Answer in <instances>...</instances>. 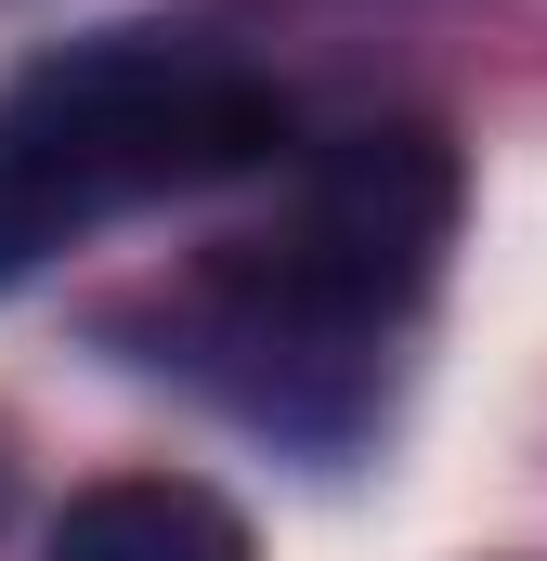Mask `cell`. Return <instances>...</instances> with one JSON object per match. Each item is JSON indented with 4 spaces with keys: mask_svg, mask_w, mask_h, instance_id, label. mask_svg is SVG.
I'll return each instance as SVG.
<instances>
[{
    "mask_svg": "<svg viewBox=\"0 0 547 561\" xmlns=\"http://www.w3.org/2000/svg\"><path fill=\"white\" fill-rule=\"evenodd\" d=\"M456 236V157L443 131H352L300 157V183L248 222L183 313V366L287 444H339L379 392V340Z\"/></svg>",
    "mask_w": 547,
    "mask_h": 561,
    "instance_id": "1",
    "label": "cell"
},
{
    "mask_svg": "<svg viewBox=\"0 0 547 561\" xmlns=\"http://www.w3.org/2000/svg\"><path fill=\"white\" fill-rule=\"evenodd\" d=\"M0 157L26 170L53 236H79V222L143 209V196H196V183L274 170L287 157V92L261 66H235V53L156 39V26H105V39H66L53 66L13 79Z\"/></svg>",
    "mask_w": 547,
    "mask_h": 561,
    "instance_id": "2",
    "label": "cell"
},
{
    "mask_svg": "<svg viewBox=\"0 0 547 561\" xmlns=\"http://www.w3.org/2000/svg\"><path fill=\"white\" fill-rule=\"evenodd\" d=\"M53 561H248V523L183 470H118V483L66 496Z\"/></svg>",
    "mask_w": 547,
    "mask_h": 561,
    "instance_id": "3",
    "label": "cell"
},
{
    "mask_svg": "<svg viewBox=\"0 0 547 561\" xmlns=\"http://www.w3.org/2000/svg\"><path fill=\"white\" fill-rule=\"evenodd\" d=\"M39 249H66V236H53V209H39V196H26V170H13V157H0V287L26 275V262H39Z\"/></svg>",
    "mask_w": 547,
    "mask_h": 561,
    "instance_id": "4",
    "label": "cell"
}]
</instances>
